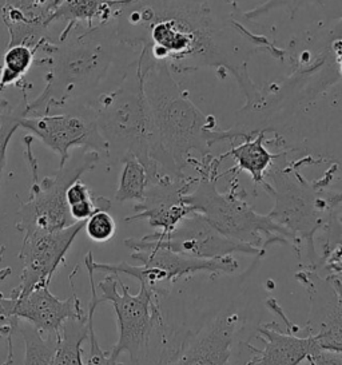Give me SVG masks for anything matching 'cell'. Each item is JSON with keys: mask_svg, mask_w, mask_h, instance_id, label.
Instances as JSON below:
<instances>
[{"mask_svg": "<svg viewBox=\"0 0 342 365\" xmlns=\"http://www.w3.org/2000/svg\"><path fill=\"white\" fill-rule=\"evenodd\" d=\"M237 0H117L114 21L120 42L143 48L172 74L217 68L233 76L254 106L262 88L249 74V61L264 50L285 62V50L244 23Z\"/></svg>", "mask_w": 342, "mask_h": 365, "instance_id": "6da1fadb", "label": "cell"}, {"mask_svg": "<svg viewBox=\"0 0 342 365\" xmlns=\"http://www.w3.org/2000/svg\"><path fill=\"white\" fill-rule=\"evenodd\" d=\"M142 48L120 42L115 21L87 29L67 24L55 50L43 65L50 66L46 87L31 102L24 96V115H44L74 105L93 106L110 93L137 61Z\"/></svg>", "mask_w": 342, "mask_h": 365, "instance_id": "7a4b0ae2", "label": "cell"}, {"mask_svg": "<svg viewBox=\"0 0 342 365\" xmlns=\"http://www.w3.org/2000/svg\"><path fill=\"white\" fill-rule=\"evenodd\" d=\"M187 284L175 293L157 288L154 325L146 351L135 365H233L238 336L247 324L234 300L189 316Z\"/></svg>", "mask_w": 342, "mask_h": 365, "instance_id": "3957f363", "label": "cell"}, {"mask_svg": "<svg viewBox=\"0 0 342 365\" xmlns=\"http://www.w3.org/2000/svg\"><path fill=\"white\" fill-rule=\"evenodd\" d=\"M139 62L149 114L150 158L163 174L187 177L185 169L192 153L202 161L212 158V148L219 143L217 122L192 103L165 62L154 61L143 48Z\"/></svg>", "mask_w": 342, "mask_h": 365, "instance_id": "277c9868", "label": "cell"}, {"mask_svg": "<svg viewBox=\"0 0 342 365\" xmlns=\"http://www.w3.org/2000/svg\"><path fill=\"white\" fill-rule=\"evenodd\" d=\"M286 155L288 151L282 150L266 174L271 178L267 194L274 200L267 215L299 240L302 256L308 259L306 268L316 270V236L342 212V192L328 189L337 172L331 168L321 180L309 182L299 173L302 163L285 162Z\"/></svg>", "mask_w": 342, "mask_h": 365, "instance_id": "5b68a950", "label": "cell"}, {"mask_svg": "<svg viewBox=\"0 0 342 365\" xmlns=\"http://www.w3.org/2000/svg\"><path fill=\"white\" fill-rule=\"evenodd\" d=\"M221 162V157L192 162L200 175L190 193L185 195V204L190 206L192 212L202 215L210 225L227 238L249 244L264 252L276 244L290 245L299 261H302V247L299 240L269 215L256 213L254 207L249 204L247 194L239 186L237 178L230 183L227 192H218L217 181L221 177L218 174Z\"/></svg>", "mask_w": 342, "mask_h": 365, "instance_id": "8992f818", "label": "cell"}, {"mask_svg": "<svg viewBox=\"0 0 342 365\" xmlns=\"http://www.w3.org/2000/svg\"><path fill=\"white\" fill-rule=\"evenodd\" d=\"M93 108L99 134L106 142L108 160L119 162L126 154H134L146 169L149 185L165 175L150 158L149 114L139 58L120 83L98 98Z\"/></svg>", "mask_w": 342, "mask_h": 365, "instance_id": "52a82bcc", "label": "cell"}, {"mask_svg": "<svg viewBox=\"0 0 342 365\" xmlns=\"http://www.w3.org/2000/svg\"><path fill=\"white\" fill-rule=\"evenodd\" d=\"M102 157L95 151H86L76 158L68 160L63 168L50 177L32 181L30 198L18 210L16 227L21 233L31 230H59L73 225L66 201V192L75 181L91 172Z\"/></svg>", "mask_w": 342, "mask_h": 365, "instance_id": "ba28073f", "label": "cell"}, {"mask_svg": "<svg viewBox=\"0 0 342 365\" xmlns=\"http://www.w3.org/2000/svg\"><path fill=\"white\" fill-rule=\"evenodd\" d=\"M137 294H131L118 274H110L98 284L100 289L99 302H110L115 311L118 341L108 356L117 363L123 354L130 356L135 365L145 354L154 325L157 289L140 282Z\"/></svg>", "mask_w": 342, "mask_h": 365, "instance_id": "9c48e42d", "label": "cell"}, {"mask_svg": "<svg viewBox=\"0 0 342 365\" xmlns=\"http://www.w3.org/2000/svg\"><path fill=\"white\" fill-rule=\"evenodd\" d=\"M125 245L133 252L131 258L140 262V267H130L128 276L134 277L151 288H170L181 279H190L198 273H209L210 276L234 274L239 269L237 258L189 257L175 253L169 247H162L146 237L128 238Z\"/></svg>", "mask_w": 342, "mask_h": 365, "instance_id": "30bf717a", "label": "cell"}, {"mask_svg": "<svg viewBox=\"0 0 342 365\" xmlns=\"http://www.w3.org/2000/svg\"><path fill=\"white\" fill-rule=\"evenodd\" d=\"M61 114L30 115L21 114L19 126L28 130L33 138L42 142L59 155V168L70 160L71 148H82L95 151L102 158L108 160L106 142L96 126L94 108L88 105H74L64 108Z\"/></svg>", "mask_w": 342, "mask_h": 365, "instance_id": "8fae6325", "label": "cell"}, {"mask_svg": "<svg viewBox=\"0 0 342 365\" xmlns=\"http://www.w3.org/2000/svg\"><path fill=\"white\" fill-rule=\"evenodd\" d=\"M294 279L306 290L309 316L304 336H311L320 349L342 354V282L340 277H325L314 269L305 268Z\"/></svg>", "mask_w": 342, "mask_h": 365, "instance_id": "7c38bea8", "label": "cell"}, {"mask_svg": "<svg viewBox=\"0 0 342 365\" xmlns=\"http://www.w3.org/2000/svg\"><path fill=\"white\" fill-rule=\"evenodd\" d=\"M86 221L74 222L59 230H31L23 233L21 284L12 290L16 299L33 289L43 281H51L53 273L66 259L76 236L85 229Z\"/></svg>", "mask_w": 342, "mask_h": 365, "instance_id": "4fadbf2b", "label": "cell"}, {"mask_svg": "<svg viewBox=\"0 0 342 365\" xmlns=\"http://www.w3.org/2000/svg\"><path fill=\"white\" fill-rule=\"evenodd\" d=\"M145 237L158 245L189 257L214 259L241 253L262 258L266 255V252L258 247L224 237L210 225L202 215L195 212L185 217L170 233L163 235L157 232Z\"/></svg>", "mask_w": 342, "mask_h": 365, "instance_id": "5bb4252c", "label": "cell"}, {"mask_svg": "<svg viewBox=\"0 0 342 365\" xmlns=\"http://www.w3.org/2000/svg\"><path fill=\"white\" fill-rule=\"evenodd\" d=\"M48 287L50 281H43L21 297H0V317L21 319L43 334L58 336L64 322L86 311L75 292L70 299L59 300Z\"/></svg>", "mask_w": 342, "mask_h": 365, "instance_id": "9a60e30c", "label": "cell"}, {"mask_svg": "<svg viewBox=\"0 0 342 365\" xmlns=\"http://www.w3.org/2000/svg\"><path fill=\"white\" fill-rule=\"evenodd\" d=\"M197 177L177 178L162 175L157 182L150 183L145 198L135 204V213L126 217V222L147 220L149 225L160 229V233H170L185 217L192 213V207L185 204V195L190 193Z\"/></svg>", "mask_w": 342, "mask_h": 365, "instance_id": "2e32d148", "label": "cell"}, {"mask_svg": "<svg viewBox=\"0 0 342 365\" xmlns=\"http://www.w3.org/2000/svg\"><path fill=\"white\" fill-rule=\"evenodd\" d=\"M254 334L264 346L256 348L245 341L249 352L245 365H301L318 348L311 336L284 331L278 322L256 325Z\"/></svg>", "mask_w": 342, "mask_h": 365, "instance_id": "e0dca14e", "label": "cell"}, {"mask_svg": "<svg viewBox=\"0 0 342 365\" xmlns=\"http://www.w3.org/2000/svg\"><path fill=\"white\" fill-rule=\"evenodd\" d=\"M91 285V299L88 301L87 311L83 316L68 319L64 322L58 334L56 351L53 356V365H85L82 345L88 340L90 328L94 325V314L96 307L100 304L96 294L94 270L86 262Z\"/></svg>", "mask_w": 342, "mask_h": 365, "instance_id": "ac0fdd59", "label": "cell"}, {"mask_svg": "<svg viewBox=\"0 0 342 365\" xmlns=\"http://www.w3.org/2000/svg\"><path fill=\"white\" fill-rule=\"evenodd\" d=\"M266 140V134L264 131H259L253 137H245L244 142L238 146H232V149L221 155V158L224 160L226 157H233L235 166L222 175L239 170L249 173L256 189L261 187L265 193H269L271 186L267 181L266 174L274 161L282 154V151L276 154L270 153L264 145V140Z\"/></svg>", "mask_w": 342, "mask_h": 365, "instance_id": "d6986e66", "label": "cell"}, {"mask_svg": "<svg viewBox=\"0 0 342 365\" xmlns=\"http://www.w3.org/2000/svg\"><path fill=\"white\" fill-rule=\"evenodd\" d=\"M1 18L10 35L7 47L26 46L35 53L44 51L48 55L55 50L56 42H53L48 26L44 23L27 19L21 12L7 7L1 9Z\"/></svg>", "mask_w": 342, "mask_h": 365, "instance_id": "ffe728a7", "label": "cell"}, {"mask_svg": "<svg viewBox=\"0 0 342 365\" xmlns=\"http://www.w3.org/2000/svg\"><path fill=\"white\" fill-rule=\"evenodd\" d=\"M117 0H62L48 19L55 22L82 24L87 29L114 19Z\"/></svg>", "mask_w": 342, "mask_h": 365, "instance_id": "44dd1931", "label": "cell"}, {"mask_svg": "<svg viewBox=\"0 0 342 365\" xmlns=\"http://www.w3.org/2000/svg\"><path fill=\"white\" fill-rule=\"evenodd\" d=\"M122 172L119 177L115 200L118 202H140L145 198L149 186V178L145 166L134 154H126L122 160Z\"/></svg>", "mask_w": 342, "mask_h": 365, "instance_id": "7402d4cb", "label": "cell"}, {"mask_svg": "<svg viewBox=\"0 0 342 365\" xmlns=\"http://www.w3.org/2000/svg\"><path fill=\"white\" fill-rule=\"evenodd\" d=\"M19 332L24 341V365H53L58 336L43 334L26 322H21Z\"/></svg>", "mask_w": 342, "mask_h": 365, "instance_id": "603a6c76", "label": "cell"}, {"mask_svg": "<svg viewBox=\"0 0 342 365\" xmlns=\"http://www.w3.org/2000/svg\"><path fill=\"white\" fill-rule=\"evenodd\" d=\"M62 0H6L3 7L21 12L27 19L48 26V19ZM50 27V26H48Z\"/></svg>", "mask_w": 342, "mask_h": 365, "instance_id": "cb8c5ba5", "label": "cell"}, {"mask_svg": "<svg viewBox=\"0 0 342 365\" xmlns=\"http://www.w3.org/2000/svg\"><path fill=\"white\" fill-rule=\"evenodd\" d=\"M326 0H265L262 4L256 6V9L250 11L244 12V18L247 21H256L266 16L271 12L277 11L279 9H285L289 12L290 19H294L297 12L306 4L314 3L318 6H323Z\"/></svg>", "mask_w": 342, "mask_h": 365, "instance_id": "d4e9b609", "label": "cell"}, {"mask_svg": "<svg viewBox=\"0 0 342 365\" xmlns=\"http://www.w3.org/2000/svg\"><path fill=\"white\" fill-rule=\"evenodd\" d=\"M24 115V101L9 114L0 115V182L7 165V149L12 135L19 129V117Z\"/></svg>", "mask_w": 342, "mask_h": 365, "instance_id": "484cf974", "label": "cell"}, {"mask_svg": "<svg viewBox=\"0 0 342 365\" xmlns=\"http://www.w3.org/2000/svg\"><path fill=\"white\" fill-rule=\"evenodd\" d=\"M86 233L91 241L107 242L117 232V224L108 210H98L86 221Z\"/></svg>", "mask_w": 342, "mask_h": 365, "instance_id": "4316f807", "label": "cell"}, {"mask_svg": "<svg viewBox=\"0 0 342 365\" xmlns=\"http://www.w3.org/2000/svg\"><path fill=\"white\" fill-rule=\"evenodd\" d=\"M88 341H90V354H88V359H87V363L85 365H126L123 363H119V361H117V363L113 361L108 354L100 348L98 337H96L94 325H91V328H90Z\"/></svg>", "mask_w": 342, "mask_h": 365, "instance_id": "83f0119b", "label": "cell"}, {"mask_svg": "<svg viewBox=\"0 0 342 365\" xmlns=\"http://www.w3.org/2000/svg\"><path fill=\"white\" fill-rule=\"evenodd\" d=\"M93 197H94L93 192L81 180H78L73 185H70V187L66 192V201H67L68 207L73 206V205L87 201V200H91Z\"/></svg>", "mask_w": 342, "mask_h": 365, "instance_id": "f1b7e54d", "label": "cell"}, {"mask_svg": "<svg viewBox=\"0 0 342 365\" xmlns=\"http://www.w3.org/2000/svg\"><path fill=\"white\" fill-rule=\"evenodd\" d=\"M309 365H342V354L317 348L306 360Z\"/></svg>", "mask_w": 342, "mask_h": 365, "instance_id": "f546056e", "label": "cell"}, {"mask_svg": "<svg viewBox=\"0 0 342 365\" xmlns=\"http://www.w3.org/2000/svg\"><path fill=\"white\" fill-rule=\"evenodd\" d=\"M9 108V101L6 98L3 97V94H0V115L4 114L3 111Z\"/></svg>", "mask_w": 342, "mask_h": 365, "instance_id": "4dcf8cb0", "label": "cell"}, {"mask_svg": "<svg viewBox=\"0 0 342 365\" xmlns=\"http://www.w3.org/2000/svg\"><path fill=\"white\" fill-rule=\"evenodd\" d=\"M340 279H341V282H342V277H340Z\"/></svg>", "mask_w": 342, "mask_h": 365, "instance_id": "1f68e13d", "label": "cell"}]
</instances>
